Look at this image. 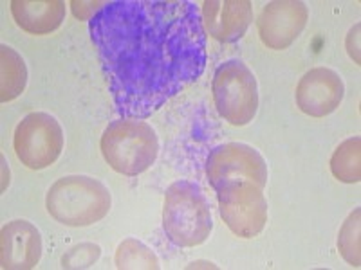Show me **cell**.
<instances>
[{"label": "cell", "instance_id": "cell-1", "mask_svg": "<svg viewBox=\"0 0 361 270\" xmlns=\"http://www.w3.org/2000/svg\"><path fill=\"white\" fill-rule=\"evenodd\" d=\"M89 31L125 119L152 115L204 72L206 33L192 0H112Z\"/></svg>", "mask_w": 361, "mask_h": 270}, {"label": "cell", "instance_id": "cell-2", "mask_svg": "<svg viewBox=\"0 0 361 270\" xmlns=\"http://www.w3.org/2000/svg\"><path fill=\"white\" fill-rule=\"evenodd\" d=\"M47 213L67 227H87L107 217L112 195L98 179L67 175L58 179L45 197Z\"/></svg>", "mask_w": 361, "mask_h": 270}, {"label": "cell", "instance_id": "cell-3", "mask_svg": "<svg viewBox=\"0 0 361 270\" xmlns=\"http://www.w3.org/2000/svg\"><path fill=\"white\" fill-rule=\"evenodd\" d=\"M163 229L177 247H197L208 240L214 220L208 200L197 184L179 180L166 189Z\"/></svg>", "mask_w": 361, "mask_h": 270}, {"label": "cell", "instance_id": "cell-4", "mask_svg": "<svg viewBox=\"0 0 361 270\" xmlns=\"http://www.w3.org/2000/svg\"><path fill=\"white\" fill-rule=\"evenodd\" d=\"M103 159L119 175L147 172L159 155L156 130L141 119H118L105 128L99 141Z\"/></svg>", "mask_w": 361, "mask_h": 270}, {"label": "cell", "instance_id": "cell-5", "mask_svg": "<svg viewBox=\"0 0 361 270\" xmlns=\"http://www.w3.org/2000/svg\"><path fill=\"white\" fill-rule=\"evenodd\" d=\"M219 115L231 127H246L259 110V83L240 60H228L217 67L212 83Z\"/></svg>", "mask_w": 361, "mask_h": 270}, {"label": "cell", "instance_id": "cell-6", "mask_svg": "<svg viewBox=\"0 0 361 270\" xmlns=\"http://www.w3.org/2000/svg\"><path fill=\"white\" fill-rule=\"evenodd\" d=\"M219 213L238 238L259 236L267 224V200L264 189L250 180H231L217 189Z\"/></svg>", "mask_w": 361, "mask_h": 270}, {"label": "cell", "instance_id": "cell-7", "mask_svg": "<svg viewBox=\"0 0 361 270\" xmlns=\"http://www.w3.org/2000/svg\"><path fill=\"white\" fill-rule=\"evenodd\" d=\"M63 130L45 112H31L15 128L13 148L18 160L29 169H45L58 160L63 150Z\"/></svg>", "mask_w": 361, "mask_h": 270}, {"label": "cell", "instance_id": "cell-8", "mask_svg": "<svg viewBox=\"0 0 361 270\" xmlns=\"http://www.w3.org/2000/svg\"><path fill=\"white\" fill-rule=\"evenodd\" d=\"M267 164L259 150L244 143H226L215 146L206 160V179L217 191L231 180H250L259 188L267 184Z\"/></svg>", "mask_w": 361, "mask_h": 270}, {"label": "cell", "instance_id": "cell-9", "mask_svg": "<svg viewBox=\"0 0 361 270\" xmlns=\"http://www.w3.org/2000/svg\"><path fill=\"white\" fill-rule=\"evenodd\" d=\"M309 20V9L300 0H275L264 6L257 27L262 44L269 49L283 51L304 33Z\"/></svg>", "mask_w": 361, "mask_h": 270}, {"label": "cell", "instance_id": "cell-10", "mask_svg": "<svg viewBox=\"0 0 361 270\" xmlns=\"http://www.w3.org/2000/svg\"><path fill=\"white\" fill-rule=\"evenodd\" d=\"M345 83L340 74L327 67H314L296 85V107L311 117H325L341 105Z\"/></svg>", "mask_w": 361, "mask_h": 270}, {"label": "cell", "instance_id": "cell-11", "mask_svg": "<svg viewBox=\"0 0 361 270\" xmlns=\"http://www.w3.org/2000/svg\"><path fill=\"white\" fill-rule=\"evenodd\" d=\"M204 33L217 41H237L253 22L250 0H204L201 8Z\"/></svg>", "mask_w": 361, "mask_h": 270}, {"label": "cell", "instance_id": "cell-12", "mask_svg": "<svg viewBox=\"0 0 361 270\" xmlns=\"http://www.w3.org/2000/svg\"><path fill=\"white\" fill-rule=\"evenodd\" d=\"M40 231L27 220H13L0 233V263L4 270H29L40 263Z\"/></svg>", "mask_w": 361, "mask_h": 270}, {"label": "cell", "instance_id": "cell-13", "mask_svg": "<svg viewBox=\"0 0 361 270\" xmlns=\"http://www.w3.org/2000/svg\"><path fill=\"white\" fill-rule=\"evenodd\" d=\"M9 6L18 27L29 34H51L66 20L62 0H11Z\"/></svg>", "mask_w": 361, "mask_h": 270}, {"label": "cell", "instance_id": "cell-14", "mask_svg": "<svg viewBox=\"0 0 361 270\" xmlns=\"http://www.w3.org/2000/svg\"><path fill=\"white\" fill-rule=\"evenodd\" d=\"M27 85V67L24 58L9 45H0V101L17 99Z\"/></svg>", "mask_w": 361, "mask_h": 270}, {"label": "cell", "instance_id": "cell-15", "mask_svg": "<svg viewBox=\"0 0 361 270\" xmlns=\"http://www.w3.org/2000/svg\"><path fill=\"white\" fill-rule=\"evenodd\" d=\"M331 173L345 184H356L361 180V139L350 137L334 150L331 157Z\"/></svg>", "mask_w": 361, "mask_h": 270}, {"label": "cell", "instance_id": "cell-16", "mask_svg": "<svg viewBox=\"0 0 361 270\" xmlns=\"http://www.w3.org/2000/svg\"><path fill=\"white\" fill-rule=\"evenodd\" d=\"M114 262L119 270H157L161 266L156 252L135 238L119 243Z\"/></svg>", "mask_w": 361, "mask_h": 270}, {"label": "cell", "instance_id": "cell-17", "mask_svg": "<svg viewBox=\"0 0 361 270\" xmlns=\"http://www.w3.org/2000/svg\"><path fill=\"white\" fill-rule=\"evenodd\" d=\"M338 250L341 258L353 265L354 269H360L361 265V209H354L349 218L341 225L340 234H338Z\"/></svg>", "mask_w": 361, "mask_h": 270}, {"label": "cell", "instance_id": "cell-18", "mask_svg": "<svg viewBox=\"0 0 361 270\" xmlns=\"http://www.w3.org/2000/svg\"><path fill=\"white\" fill-rule=\"evenodd\" d=\"M102 256V247L96 243H80L62 256L63 269H90Z\"/></svg>", "mask_w": 361, "mask_h": 270}, {"label": "cell", "instance_id": "cell-19", "mask_svg": "<svg viewBox=\"0 0 361 270\" xmlns=\"http://www.w3.org/2000/svg\"><path fill=\"white\" fill-rule=\"evenodd\" d=\"M69 6L71 9H73V15L78 18V20L90 22L103 8H105V6H107V2H78V0H73V2H69Z\"/></svg>", "mask_w": 361, "mask_h": 270}, {"label": "cell", "instance_id": "cell-20", "mask_svg": "<svg viewBox=\"0 0 361 270\" xmlns=\"http://www.w3.org/2000/svg\"><path fill=\"white\" fill-rule=\"evenodd\" d=\"M360 29H361L360 24L354 25V27L350 29V33L347 34V41H345V44H347V51H349L350 58H353L356 65H360V63H361V58H360Z\"/></svg>", "mask_w": 361, "mask_h": 270}]
</instances>
